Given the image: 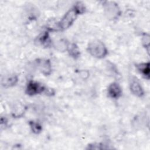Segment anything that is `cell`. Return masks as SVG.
Listing matches in <instances>:
<instances>
[{
  "label": "cell",
  "mask_w": 150,
  "mask_h": 150,
  "mask_svg": "<svg viewBox=\"0 0 150 150\" xmlns=\"http://www.w3.org/2000/svg\"><path fill=\"white\" fill-rule=\"evenodd\" d=\"M87 50L90 55L97 59H103L108 54V50L104 44L98 40L90 42Z\"/></svg>",
  "instance_id": "obj_1"
},
{
  "label": "cell",
  "mask_w": 150,
  "mask_h": 150,
  "mask_svg": "<svg viewBox=\"0 0 150 150\" xmlns=\"http://www.w3.org/2000/svg\"><path fill=\"white\" fill-rule=\"evenodd\" d=\"M79 15L80 13L74 6L69 9L57 22L58 30H63L70 27Z\"/></svg>",
  "instance_id": "obj_2"
},
{
  "label": "cell",
  "mask_w": 150,
  "mask_h": 150,
  "mask_svg": "<svg viewBox=\"0 0 150 150\" xmlns=\"http://www.w3.org/2000/svg\"><path fill=\"white\" fill-rule=\"evenodd\" d=\"M105 13L107 18L116 19L120 15L121 11L117 4L113 1H105L103 4Z\"/></svg>",
  "instance_id": "obj_3"
},
{
  "label": "cell",
  "mask_w": 150,
  "mask_h": 150,
  "mask_svg": "<svg viewBox=\"0 0 150 150\" xmlns=\"http://www.w3.org/2000/svg\"><path fill=\"white\" fill-rule=\"evenodd\" d=\"M47 88L45 87L44 86L37 81L30 80L28 81L26 85L25 93H26V94L32 96L41 94L42 93H45Z\"/></svg>",
  "instance_id": "obj_4"
},
{
  "label": "cell",
  "mask_w": 150,
  "mask_h": 150,
  "mask_svg": "<svg viewBox=\"0 0 150 150\" xmlns=\"http://www.w3.org/2000/svg\"><path fill=\"white\" fill-rule=\"evenodd\" d=\"M35 66L45 76L50 74L52 72L51 62L48 59H37L35 61Z\"/></svg>",
  "instance_id": "obj_5"
},
{
  "label": "cell",
  "mask_w": 150,
  "mask_h": 150,
  "mask_svg": "<svg viewBox=\"0 0 150 150\" xmlns=\"http://www.w3.org/2000/svg\"><path fill=\"white\" fill-rule=\"evenodd\" d=\"M129 88L132 94L136 97H142L144 95L143 88L136 77H132L130 80Z\"/></svg>",
  "instance_id": "obj_6"
},
{
  "label": "cell",
  "mask_w": 150,
  "mask_h": 150,
  "mask_svg": "<svg viewBox=\"0 0 150 150\" xmlns=\"http://www.w3.org/2000/svg\"><path fill=\"white\" fill-rule=\"evenodd\" d=\"M107 94L109 97L113 99H118L122 95V88L117 82H112L109 84L107 88Z\"/></svg>",
  "instance_id": "obj_7"
},
{
  "label": "cell",
  "mask_w": 150,
  "mask_h": 150,
  "mask_svg": "<svg viewBox=\"0 0 150 150\" xmlns=\"http://www.w3.org/2000/svg\"><path fill=\"white\" fill-rule=\"evenodd\" d=\"M18 78L16 75L11 74L4 76L1 79V84L5 88L11 87L16 85L18 83Z\"/></svg>",
  "instance_id": "obj_8"
},
{
  "label": "cell",
  "mask_w": 150,
  "mask_h": 150,
  "mask_svg": "<svg viewBox=\"0 0 150 150\" xmlns=\"http://www.w3.org/2000/svg\"><path fill=\"white\" fill-rule=\"evenodd\" d=\"M136 68L138 71L142 74V76L146 79H149V62H144L141 63L136 64Z\"/></svg>",
  "instance_id": "obj_9"
},
{
  "label": "cell",
  "mask_w": 150,
  "mask_h": 150,
  "mask_svg": "<svg viewBox=\"0 0 150 150\" xmlns=\"http://www.w3.org/2000/svg\"><path fill=\"white\" fill-rule=\"evenodd\" d=\"M37 42L42 46L47 47L52 43V40L50 38L48 30L42 32L37 38Z\"/></svg>",
  "instance_id": "obj_10"
},
{
  "label": "cell",
  "mask_w": 150,
  "mask_h": 150,
  "mask_svg": "<svg viewBox=\"0 0 150 150\" xmlns=\"http://www.w3.org/2000/svg\"><path fill=\"white\" fill-rule=\"evenodd\" d=\"M69 55L74 59H78L80 56V52L78 46L74 43H70L67 46V50Z\"/></svg>",
  "instance_id": "obj_11"
},
{
  "label": "cell",
  "mask_w": 150,
  "mask_h": 150,
  "mask_svg": "<svg viewBox=\"0 0 150 150\" xmlns=\"http://www.w3.org/2000/svg\"><path fill=\"white\" fill-rule=\"evenodd\" d=\"M25 110L26 108L24 105L21 104L17 105L15 107V108H13V110L12 112V114L14 117H20L23 115L25 111Z\"/></svg>",
  "instance_id": "obj_12"
},
{
  "label": "cell",
  "mask_w": 150,
  "mask_h": 150,
  "mask_svg": "<svg viewBox=\"0 0 150 150\" xmlns=\"http://www.w3.org/2000/svg\"><path fill=\"white\" fill-rule=\"evenodd\" d=\"M29 125L30 126V128L32 131L35 134H39L42 131V125H40V124H39L37 121H30L29 122Z\"/></svg>",
  "instance_id": "obj_13"
},
{
  "label": "cell",
  "mask_w": 150,
  "mask_h": 150,
  "mask_svg": "<svg viewBox=\"0 0 150 150\" xmlns=\"http://www.w3.org/2000/svg\"><path fill=\"white\" fill-rule=\"evenodd\" d=\"M87 149H106L109 148L103 144L101 143H92L88 144L87 147Z\"/></svg>",
  "instance_id": "obj_14"
},
{
  "label": "cell",
  "mask_w": 150,
  "mask_h": 150,
  "mask_svg": "<svg viewBox=\"0 0 150 150\" xmlns=\"http://www.w3.org/2000/svg\"><path fill=\"white\" fill-rule=\"evenodd\" d=\"M149 36L148 34H145L142 38V43L144 45V46L146 49L147 52H149Z\"/></svg>",
  "instance_id": "obj_15"
}]
</instances>
